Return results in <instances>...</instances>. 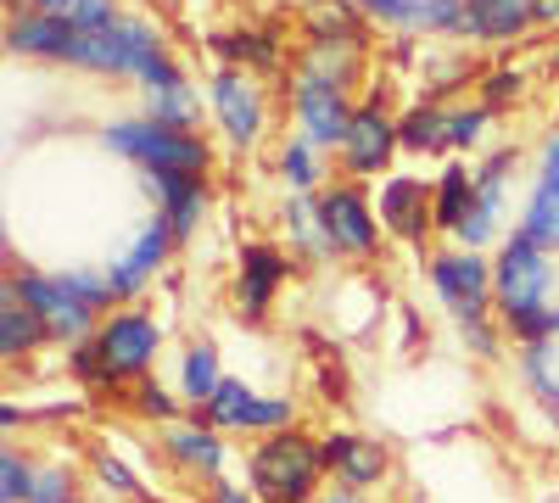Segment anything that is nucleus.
I'll use <instances>...</instances> for the list:
<instances>
[{"instance_id": "obj_33", "label": "nucleus", "mask_w": 559, "mask_h": 503, "mask_svg": "<svg viewBox=\"0 0 559 503\" xmlns=\"http://www.w3.org/2000/svg\"><path fill=\"white\" fill-rule=\"evenodd\" d=\"M62 286H68L84 308H96V313L118 297V291H112V280H107V274H96V268H62Z\"/></svg>"}, {"instance_id": "obj_15", "label": "nucleus", "mask_w": 559, "mask_h": 503, "mask_svg": "<svg viewBox=\"0 0 559 503\" xmlns=\"http://www.w3.org/2000/svg\"><path fill=\"white\" fill-rule=\"evenodd\" d=\"M174 247H179V241H174V230L163 224V213H157V218H146V224H140V236L129 241V252L107 268L112 291H118V297H134V291H140V286H146L152 274L163 268V258H168Z\"/></svg>"}, {"instance_id": "obj_2", "label": "nucleus", "mask_w": 559, "mask_h": 503, "mask_svg": "<svg viewBox=\"0 0 559 503\" xmlns=\"http://www.w3.org/2000/svg\"><path fill=\"white\" fill-rule=\"evenodd\" d=\"M102 141H107L118 157L140 163L146 173L207 179V168H213V152H207L202 134H191V129H168V123H152V118H118V123H107Z\"/></svg>"}, {"instance_id": "obj_21", "label": "nucleus", "mask_w": 559, "mask_h": 503, "mask_svg": "<svg viewBox=\"0 0 559 503\" xmlns=\"http://www.w3.org/2000/svg\"><path fill=\"white\" fill-rule=\"evenodd\" d=\"M358 7L369 17H386L403 28H453V34L464 17V0H358Z\"/></svg>"}, {"instance_id": "obj_5", "label": "nucleus", "mask_w": 559, "mask_h": 503, "mask_svg": "<svg viewBox=\"0 0 559 503\" xmlns=\"http://www.w3.org/2000/svg\"><path fill=\"white\" fill-rule=\"evenodd\" d=\"M548 286H554V263H548V252L532 247V241L515 230V236L503 241L498 263H492V302H498V313H503V319H515V313H526V308H543Z\"/></svg>"}, {"instance_id": "obj_29", "label": "nucleus", "mask_w": 559, "mask_h": 503, "mask_svg": "<svg viewBox=\"0 0 559 503\" xmlns=\"http://www.w3.org/2000/svg\"><path fill=\"white\" fill-rule=\"evenodd\" d=\"M521 375H526V386H532L548 408H559V370H554V347H548V342L521 347Z\"/></svg>"}, {"instance_id": "obj_23", "label": "nucleus", "mask_w": 559, "mask_h": 503, "mask_svg": "<svg viewBox=\"0 0 559 503\" xmlns=\"http://www.w3.org/2000/svg\"><path fill=\"white\" fill-rule=\"evenodd\" d=\"M224 386V375H218V347L213 342H191L185 347V358H179V397L185 403H197V408H207V397Z\"/></svg>"}, {"instance_id": "obj_37", "label": "nucleus", "mask_w": 559, "mask_h": 503, "mask_svg": "<svg viewBox=\"0 0 559 503\" xmlns=\"http://www.w3.org/2000/svg\"><path fill=\"white\" fill-rule=\"evenodd\" d=\"M118 23V0H73V28L79 34H102Z\"/></svg>"}, {"instance_id": "obj_38", "label": "nucleus", "mask_w": 559, "mask_h": 503, "mask_svg": "<svg viewBox=\"0 0 559 503\" xmlns=\"http://www.w3.org/2000/svg\"><path fill=\"white\" fill-rule=\"evenodd\" d=\"M526 89V79L515 73V68H498V73H487V84H481V107L492 112V107H503V101H515Z\"/></svg>"}, {"instance_id": "obj_25", "label": "nucleus", "mask_w": 559, "mask_h": 503, "mask_svg": "<svg viewBox=\"0 0 559 503\" xmlns=\"http://www.w3.org/2000/svg\"><path fill=\"white\" fill-rule=\"evenodd\" d=\"M521 236L532 247H543V252L559 247V185L554 179H537V191L526 202V218H521Z\"/></svg>"}, {"instance_id": "obj_4", "label": "nucleus", "mask_w": 559, "mask_h": 503, "mask_svg": "<svg viewBox=\"0 0 559 503\" xmlns=\"http://www.w3.org/2000/svg\"><path fill=\"white\" fill-rule=\"evenodd\" d=\"M157 347H163V325L152 313H140V308H123V313L102 319V331H96V352L107 363L112 386L146 381L152 363H157Z\"/></svg>"}, {"instance_id": "obj_44", "label": "nucleus", "mask_w": 559, "mask_h": 503, "mask_svg": "<svg viewBox=\"0 0 559 503\" xmlns=\"http://www.w3.org/2000/svg\"><path fill=\"white\" fill-rule=\"evenodd\" d=\"M537 23H559V0H537Z\"/></svg>"}, {"instance_id": "obj_36", "label": "nucleus", "mask_w": 559, "mask_h": 503, "mask_svg": "<svg viewBox=\"0 0 559 503\" xmlns=\"http://www.w3.org/2000/svg\"><path fill=\"white\" fill-rule=\"evenodd\" d=\"M28 503H79V492H73V470H62V465H45V470L34 476Z\"/></svg>"}, {"instance_id": "obj_27", "label": "nucleus", "mask_w": 559, "mask_h": 503, "mask_svg": "<svg viewBox=\"0 0 559 503\" xmlns=\"http://www.w3.org/2000/svg\"><path fill=\"white\" fill-rule=\"evenodd\" d=\"M213 51L229 62V68H274L280 62V45L274 39H263L258 28H236V34H213Z\"/></svg>"}, {"instance_id": "obj_14", "label": "nucleus", "mask_w": 559, "mask_h": 503, "mask_svg": "<svg viewBox=\"0 0 559 503\" xmlns=\"http://www.w3.org/2000/svg\"><path fill=\"white\" fill-rule=\"evenodd\" d=\"M437 191H426V179L414 173H392L381 185V224L397 236V241H426V230H437Z\"/></svg>"}, {"instance_id": "obj_39", "label": "nucleus", "mask_w": 559, "mask_h": 503, "mask_svg": "<svg viewBox=\"0 0 559 503\" xmlns=\"http://www.w3.org/2000/svg\"><path fill=\"white\" fill-rule=\"evenodd\" d=\"M96 476L107 481V492H123V498H140V481H134V476H129V470H123V465L112 459V453H96Z\"/></svg>"}, {"instance_id": "obj_7", "label": "nucleus", "mask_w": 559, "mask_h": 503, "mask_svg": "<svg viewBox=\"0 0 559 503\" xmlns=\"http://www.w3.org/2000/svg\"><path fill=\"white\" fill-rule=\"evenodd\" d=\"M202 420L213 431H258V436H274V431H292L297 426V403L292 397H263L247 381H224L207 397Z\"/></svg>"}, {"instance_id": "obj_18", "label": "nucleus", "mask_w": 559, "mask_h": 503, "mask_svg": "<svg viewBox=\"0 0 559 503\" xmlns=\"http://www.w3.org/2000/svg\"><path fill=\"white\" fill-rule=\"evenodd\" d=\"M537 23V0H464L459 34L471 39H515Z\"/></svg>"}, {"instance_id": "obj_31", "label": "nucleus", "mask_w": 559, "mask_h": 503, "mask_svg": "<svg viewBox=\"0 0 559 503\" xmlns=\"http://www.w3.org/2000/svg\"><path fill=\"white\" fill-rule=\"evenodd\" d=\"M34 465L23 459L17 447H7L0 453V503H28V492H34Z\"/></svg>"}, {"instance_id": "obj_40", "label": "nucleus", "mask_w": 559, "mask_h": 503, "mask_svg": "<svg viewBox=\"0 0 559 503\" xmlns=\"http://www.w3.org/2000/svg\"><path fill=\"white\" fill-rule=\"evenodd\" d=\"M207 503H258V498L241 492V487H229V481H213V487H207Z\"/></svg>"}, {"instance_id": "obj_32", "label": "nucleus", "mask_w": 559, "mask_h": 503, "mask_svg": "<svg viewBox=\"0 0 559 503\" xmlns=\"http://www.w3.org/2000/svg\"><path fill=\"white\" fill-rule=\"evenodd\" d=\"M503 331L515 336L521 347H532V342H548V336H559V308H526V313H515V319H503Z\"/></svg>"}, {"instance_id": "obj_3", "label": "nucleus", "mask_w": 559, "mask_h": 503, "mask_svg": "<svg viewBox=\"0 0 559 503\" xmlns=\"http://www.w3.org/2000/svg\"><path fill=\"white\" fill-rule=\"evenodd\" d=\"M313 213H319V236L336 258H376L381 247V224H376V207H369L358 179H336L313 196Z\"/></svg>"}, {"instance_id": "obj_35", "label": "nucleus", "mask_w": 559, "mask_h": 503, "mask_svg": "<svg viewBox=\"0 0 559 503\" xmlns=\"http://www.w3.org/2000/svg\"><path fill=\"white\" fill-rule=\"evenodd\" d=\"M487 107L476 101V107H459V112H448V146L453 152H464V146H476L481 141V129H487Z\"/></svg>"}, {"instance_id": "obj_19", "label": "nucleus", "mask_w": 559, "mask_h": 503, "mask_svg": "<svg viewBox=\"0 0 559 503\" xmlns=\"http://www.w3.org/2000/svg\"><path fill=\"white\" fill-rule=\"evenodd\" d=\"M163 453L185 470V476H213L218 481V470H224V442H218V431L213 426H168L163 431Z\"/></svg>"}, {"instance_id": "obj_34", "label": "nucleus", "mask_w": 559, "mask_h": 503, "mask_svg": "<svg viewBox=\"0 0 559 503\" xmlns=\"http://www.w3.org/2000/svg\"><path fill=\"white\" fill-rule=\"evenodd\" d=\"M129 397H134V415H140V420H157V426H168V420L179 415V403H174V397H168V392H163L152 375H146V381H134V392H129Z\"/></svg>"}, {"instance_id": "obj_12", "label": "nucleus", "mask_w": 559, "mask_h": 503, "mask_svg": "<svg viewBox=\"0 0 559 503\" xmlns=\"http://www.w3.org/2000/svg\"><path fill=\"white\" fill-rule=\"evenodd\" d=\"M397 118L381 107V101H358L353 112V129H347V141H342V168L353 179H369V173H386L392 152H397Z\"/></svg>"}, {"instance_id": "obj_41", "label": "nucleus", "mask_w": 559, "mask_h": 503, "mask_svg": "<svg viewBox=\"0 0 559 503\" xmlns=\"http://www.w3.org/2000/svg\"><path fill=\"white\" fill-rule=\"evenodd\" d=\"M28 12H39V17H73V0H28Z\"/></svg>"}, {"instance_id": "obj_30", "label": "nucleus", "mask_w": 559, "mask_h": 503, "mask_svg": "<svg viewBox=\"0 0 559 503\" xmlns=\"http://www.w3.org/2000/svg\"><path fill=\"white\" fill-rule=\"evenodd\" d=\"M280 173H286V185H292L297 196L319 185V163H313V146L302 141V134H297V141H286V146H280Z\"/></svg>"}, {"instance_id": "obj_22", "label": "nucleus", "mask_w": 559, "mask_h": 503, "mask_svg": "<svg viewBox=\"0 0 559 503\" xmlns=\"http://www.w3.org/2000/svg\"><path fill=\"white\" fill-rule=\"evenodd\" d=\"M471 207H476V173L471 168H459V163H448L442 168V179H437V230H448V236H459V224L471 218Z\"/></svg>"}, {"instance_id": "obj_10", "label": "nucleus", "mask_w": 559, "mask_h": 503, "mask_svg": "<svg viewBox=\"0 0 559 503\" xmlns=\"http://www.w3.org/2000/svg\"><path fill=\"white\" fill-rule=\"evenodd\" d=\"M213 112H218V129L236 146H258L263 141L269 107H263V89H258V79L247 68H218L213 73Z\"/></svg>"}, {"instance_id": "obj_45", "label": "nucleus", "mask_w": 559, "mask_h": 503, "mask_svg": "<svg viewBox=\"0 0 559 503\" xmlns=\"http://www.w3.org/2000/svg\"><path fill=\"white\" fill-rule=\"evenodd\" d=\"M7 7H17V0H7Z\"/></svg>"}, {"instance_id": "obj_11", "label": "nucleus", "mask_w": 559, "mask_h": 503, "mask_svg": "<svg viewBox=\"0 0 559 503\" xmlns=\"http://www.w3.org/2000/svg\"><path fill=\"white\" fill-rule=\"evenodd\" d=\"M286 280H292V258L280 247H269V241H247L241 258H236V313L247 319V325L269 319L274 291Z\"/></svg>"}, {"instance_id": "obj_28", "label": "nucleus", "mask_w": 559, "mask_h": 503, "mask_svg": "<svg viewBox=\"0 0 559 503\" xmlns=\"http://www.w3.org/2000/svg\"><path fill=\"white\" fill-rule=\"evenodd\" d=\"M146 118L152 123H168V129H191L197 123V89L191 84H163V89H146Z\"/></svg>"}, {"instance_id": "obj_42", "label": "nucleus", "mask_w": 559, "mask_h": 503, "mask_svg": "<svg viewBox=\"0 0 559 503\" xmlns=\"http://www.w3.org/2000/svg\"><path fill=\"white\" fill-rule=\"evenodd\" d=\"M543 179H554V185H559V134L543 146Z\"/></svg>"}, {"instance_id": "obj_6", "label": "nucleus", "mask_w": 559, "mask_h": 503, "mask_svg": "<svg viewBox=\"0 0 559 503\" xmlns=\"http://www.w3.org/2000/svg\"><path fill=\"white\" fill-rule=\"evenodd\" d=\"M39 319H45V331H51V342H90V336H96L102 331V319H96V308H84L68 286H62V274H12V280H7Z\"/></svg>"}, {"instance_id": "obj_1", "label": "nucleus", "mask_w": 559, "mask_h": 503, "mask_svg": "<svg viewBox=\"0 0 559 503\" xmlns=\"http://www.w3.org/2000/svg\"><path fill=\"white\" fill-rule=\"evenodd\" d=\"M319 476H324L319 436H308L297 426L263 436L247 453V481H252L258 503H319Z\"/></svg>"}, {"instance_id": "obj_9", "label": "nucleus", "mask_w": 559, "mask_h": 503, "mask_svg": "<svg viewBox=\"0 0 559 503\" xmlns=\"http://www.w3.org/2000/svg\"><path fill=\"white\" fill-rule=\"evenodd\" d=\"M431 286L453 308L459 325H481L492 302V263L481 252H442L431 258Z\"/></svg>"}, {"instance_id": "obj_24", "label": "nucleus", "mask_w": 559, "mask_h": 503, "mask_svg": "<svg viewBox=\"0 0 559 503\" xmlns=\"http://www.w3.org/2000/svg\"><path fill=\"white\" fill-rule=\"evenodd\" d=\"M308 34L324 45H364V17L347 0H313L308 7Z\"/></svg>"}, {"instance_id": "obj_17", "label": "nucleus", "mask_w": 559, "mask_h": 503, "mask_svg": "<svg viewBox=\"0 0 559 503\" xmlns=\"http://www.w3.org/2000/svg\"><path fill=\"white\" fill-rule=\"evenodd\" d=\"M73 45H79L73 17H39V12H23V17L7 23V51H17V57L73 62Z\"/></svg>"}, {"instance_id": "obj_43", "label": "nucleus", "mask_w": 559, "mask_h": 503, "mask_svg": "<svg viewBox=\"0 0 559 503\" xmlns=\"http://www.w3.org/2000/svg\"><path fill=\"white\" fill-rule=\"evenodd\" d=\"M319 503H364V498L347 492V487H336V492H319Z\"/></svg>"}, {"instance_id": "obj_13", "label": "nucleus", "mask_w": 559, "mask_h": 503, "mask_svg": "<svg viewBox=\"0 0 559 503\" xmlns=\"http://www.w3.org/2000/svg\"><path fill=\"white\" fill-rule=\"evenodd\" d=\"M319 459H324V470H331L347 492H358V487H376V481L392 470V453H386V442H376V436H358V431H324V436H319Z\"/></svg>"}, {"instance_id": "obj_8", "label": "nucleus", "mask_w": 559, "mask_h": 503, "mask_svg": "<svg viewBox=\"0 0 559 503\" xmlns=\"http://www.w3.org/2000/svg\"><path fill=\"white\" fill-rule=\"evenodd\" d=\"M292 107H297V129H302V141L313 152L324 146H336L347 141V129H353V101H347V89L331 84V79H313V73H297V89H292Z\"/></svg>"}, {"instance_id": "obj_16", "label": "nucleus", "mask_w": 559, "mask_h": 503, "mask_svg": "<svg viewBox=\"0 0 559 503\" xmlns=\"http://www.w3.org/2000/svg\"><path fill=\"white\" fill-rule=\"evenodd\" d=\"M146 191L157 196V213L174 230V241H191L197 224L207 213V179H185V173H146Z\"/></svg>"}, {"instance_id": "obj_26", "label": "nucleus", "mask_w": 559, "mask_h": 503, "mask_svg": "<svg viewBox=\"0 0 559 503\" xmlns=\"http://www.w3.org/2000/svg\"><path fill=\"white\" fill-rule=\"evenodd\" d=\"M397 141H403V152H442L448 146V112L442 107H408L403 118H397Z\"/></svg>"}, {"instance_id": "obj_20", "label": "nucleus", "mask_w": 559, "mask_h": 503, "mask_svg": "<svg viewBox=\"0 0 559 503\" xmlns=\"http://www.w3.org/2000/svg\"><path fill=\"white\" fill-rule=\"evenodd\" d=\"M45 342H51V331H45V319L7 286V291H0V358H7V363H23L34 347H45Z\"/></svg>"}]
</instances>
